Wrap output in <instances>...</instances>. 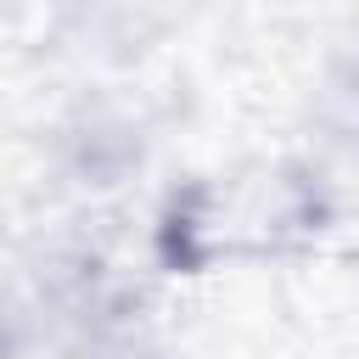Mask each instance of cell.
Wrapping results in <instances>:
<instances>
[{"instance_id": "cell-1", "label": "cell", "mask_w": 359, "mask_h": 359, "mask_svg": "<svg viewBox=\"0 0 359 359\" xmlns=\"http://www.w3.org/2000/svg\"><path fill=\"white\" fill-rule=\"evenodd\" d=\"M309 230H320L314 191L286 174H252V180L191 185L163 224V247L174 264L202 269L241 252H275Z\"/></svg>"}]
</instances>
